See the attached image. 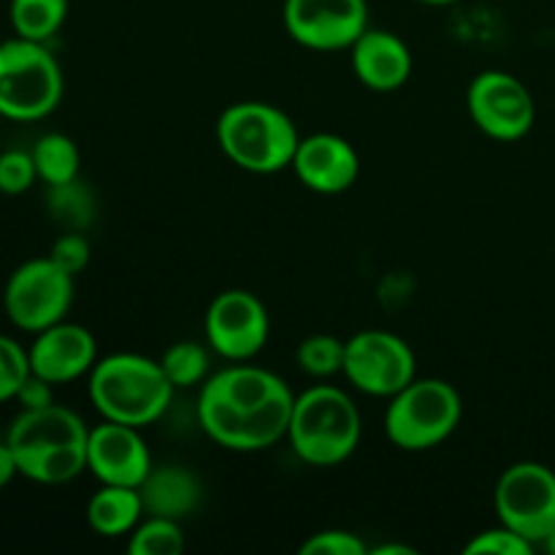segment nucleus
Wrapping results in <instances>:
<instances>
[{"instance_id": "nucleus-1", "label": "nucleus", "mask_w": 555, "mask_h": 555, "mask_svg": "<svg viewBox=\"0 0 555 555\" xmlns=\"http://www.w3.org/2000/svg\"><path fill=\"white\" fill-rule=\"evenodd\" d=\"M296 393L282 377L249 361L211 374L198 393L206 437L233 453H260L287 439Z\"/></svg>"}, {"instance_id": "nucleus-2", "label": "nucleus", "mask_w": 555, "mask_h": 555, "mask_svg": "<svg viewBox=\"0 0 555 555\" xmlns=\"http://www.w3.org/2000/svg\"><path fill=\"white\" fill-rule=\"evenodd\" d=\"M87 439L90 428L63 404L22 410L5 434L20 477L38 486L76 480L87 469Z\"/></svg>"}, {"instance_id": "nucleus-3", "label": "nucleus", "mask_w": 555, "mask_h": 555, "mask_svg": "<svg viewBox=\"0 0 555 555\" xmlns=\"http://www.w3.org/2000/svg\"><path fill=\"white\" fill-rule=\"evenodd\" d=\"M87 377V390L98 415L135 428L160 421L177 393L160 361L139 352H112L98 358Z\"/></svg>"}, {"instance_id": "nucleus-4", "label": "nucleus", "mask_w": 555, "mask_h": 555, "mask_svg": "<svg viewBox=\"0 0 555 555\" xmlns=\"http://www.w3.org/2000/svg\"><path fill=\"white\" fill-rule=\"evenodd\" d=\"M287 442L309 466L345 464L361 444V412L336 385H314L293 401Z\"/></svg>"}, {"instance_id": "nucleus-5", "label": "nucleus", "mask_w": 555, "mask_h": 555, "mask_svg": "<svg viewBox=\"0 0 555 555\" xmlns=\"http://www.w3.org/2000/svg\"><path fill=\"white\" fill-rule=\"evenodd\" d=\"M296 122L266 101H238L217 119V144L236 168L258 177L293 166L298 150Z\"/></svg>"}, {"instance_id": "nucleus-6", "label": "nucleus", "mask_w": 555, "mask_h": 555, "mask_svg": "<svg viewBox=\"0 0 555 555\" xmlns=\"http://www.w3.org/2000/svg\"><path fill=\"white\" fill-rule=\"evenodd\" d=\"M63 68L49 43L14 36L0 43V117L38 122L60 106Z\"/></svg>"}, {"instance_id": "nucleus-7", "label": "nucleus", "mask_w": 555, "mask_h": 555, "mask_svg": "<svg viewBox=\"0 0 555 555\" xmlns=\"http://www.w3.org/2000/svg\"><path fill=\"white\" fill-rule=\"evenodd\" d=\"M461 415L464 404L453 385L437 377H415L406 388L390 396L385 410V434L399 450L423 453L453 437Z\"/></svg>"}, {"instance_id": "nucleus-8", "label": "nucleus", "mask_w": 555, "mask_h": 555, "mask_svg": "<svg viewBox=\"0 0 555 555\" xmlns=\"http://www.w3.org/2000/svg\"><path fill=\"white\" fill-rule=\"evenodd\" d=\"M74 307V274L60 269L52 258L25 260L11 271L3 291V309L11 323L25 334L38 331L68 318Z\"/></svg>"}, {"instance_id": "nucleus-9", "label": "nucleus", "mask_w": 555, "mask_h": 555, "mask_svg": "<svg viewBox=\"0 0 555 555\" xmlns=\"http://www.w3.org/2000/svg\"><path fill=\"white\" fill-rule=\"evenodd\" d=\"M499 524L540 547L555 529V472L537 461H518L502 472L493 491Z\"/></svg>"}, {"instance_id": "nucleus-10", "label": "nucleus", "mask_w": 555, "mask_h": 555, "mask_svg": "<svg viewBox=\"0 0 555 555\" xmlns=\"http://www.w3.org/2000/svg\"><path fill=\"white\" fill-rule=\"evenodd\" d=\"M341 374L361 393L390 399L417 377V361L399 334L369 328L347 339Z\"/></svg>"}, {"instance_id": "nucleus-11", "label": "nucleus", "mask_w": 555, "mask_h": 555, "mask_svg": "<svg viewBox=\"0 0 555 555\" xmlns=\"http://www.w3.org/2000/svg\"><path fill=\"white\" fill-rule=\"evenodd\" d=\"M469 117L488 139L518 141L534 128L537 103L529 87L507 70H482L466 90Z\"/></svg>"}, {"instance_id": "nucleus-12", "label": "nucleus", "mask_w": 555, "mask_h": 555, "mask_svg": "<svg viewBox=\"0 0 555 555\" xmlns=\"http://www.w3.org/2000/svg\"><path fill=\"white\" fill-rule=\"evenodd\" d=\"M287 36L312 52L350 49L369 27L366 0H285Z\"/></svg>"}, {"instance_id": "nucleus-13", "label": "nucleus", "mask_w": 555, "mask_h": 555, "mask_svg": "<svg viewBox=\"0 0 555 555\" xmlns=\"http://www.w3.org/2000/svg\"><path fill=\"white\" fill-rule=\"evenodd\" d=\"M269 312L263 301L249 291L233 287V291L220 293L206 309V341L225 361H253L269 341Z\"/></svg>"}, {"instance_id": "nucleus-14", "label": "nucleus", "mask_w": 555, "mask_h": 555, "mask_svg": "<svg viewBox=\"0 0 555 555\" xmlns=\"http://www.w3.org/2000/svg\"><path fill=\"white\" fill-rule=\"evenodd\" d=\"M87 472L101 486L139 488L152 472V455L141 437V428L112 421L90 428Z\"/></svg>"}, {"instance_id": "nucleus-15", "label": "nucleus", "mask_w": 555, "mask_h": 555, "mask_svg": "<svg viewBox=\"0 0 555 555\" xmlns=\"http://www.w3.org/2000/svg\"><path fill=\"white\" fill-rule=\"evenodd\" d=\"M27 358L33 374L52 385H68L92 372L98 363V341L85 325L60 320L38 331L27 347Z\"/></svg>"}, {"instance_id": "nucleus-16", "label": "nucleus", "mask_w": 555, "mask_h": 555, "mask_svg": "<svg viewBox=\"0 0 555 555\" xmlns=\"http://www.w3.org/2000/svg\"><path fill=\"white\" fill-rule=\"evenodd\" d=\"M293 173L307 190L318 195H341L356 184L361 157L356 146L336 133H312L298 141Z\"/></svg>"}, {"instance_id": "nucleus-17", "label": "nucleus", "mask_w": 555, "mask_h": 555, "mask_svg": "<svg viewBox=\"0 0 555 555\" xmlns=\"http://www.w3.org/2000/svg\"><path fill=\"white\" fill-rule=\"evenodd\" d=\"M350 54L356 79L374 92L401 90L415 65L404 38L379 27H366V33L350 47Z\"/></svg>"}, {"instance_id": "nucleus-18", "label": "nucleus", "mask_w": 555, "mask_h": 555, "mask_svg": "<svg viewBox=\"0 0 555 555\" xmlns=\"http://www.w3.org/2000/svg\"><path fill=\"white\" fill-rule=\"evenodd\" d=\"M139 493L146 515L171 518L182 524L188 515H193L198 509L201 496H204V486H201L198 475L190 472L188 466L166 464L152 466L146 480L139 486Z\"/></svg>"}, {"instance_id": "nucleus-19", "label": "nucleus", "mask_w": 555, "mask_h": 555, "mask_svg": "<svg viewBox=\"0 0 555 555\" xmlns=\"http://www.w3.org/2000/svg\"><path fill=\"white\" fill-rule=\"evenodd\" d=\"M144 502H141L139 488L125 486H101V491L92 493L87 502V524L98 537H125L141 524Z\"/></svg>"}, {"instance_id": "nucleus-20", "label": "nucleus", "mask_w": 555, "mask_h": 555, "mask_svg": "<svg viewBox=\"0 0 555 555\" xmlns=\"http://www.w3.org/2000/svg\"><path fill=\"white\" fill-rule=\"evenodd\" d=\"M33 160H36L38 179L47 188L52 184H65L79 179L81 168V152L76 141L65 133H43L41 139L33 144Z\"/></svg>"}, {"instance_id": "nucleus-21", "label": "nucleus", "mask_w": 555, "mask_h": 555, "mask_svg": "<svg viewBox=\"0 0 555 555\" xmlns=\"http://www.w3.org/2000/svg\"><path fill=\"white\" fill-rule=\"evenodd\" d=\"M9 20L14 36L49 43L68 20V0H11Z\"/></svg>"}, {"instance_id": "nucleus-22", "label": "nucleus", "mask_w": 555, "mask_h": 555, "mask_svg": "<svg viewBox=\"0 0 555 555\" xmlns=\"http://www.w3.org/2000/svg\"><path fill=\"white\" fill-rule=\"evenodd\" d=\"M157 361L177 390L195 388V385H204L209 379V350L198 341H177Z\"/></svg>"}, {"instance_id": "nucleus-23", "label": "nucleus", "mask_w": 555, "mask_h": 555, "mask_svg": "<svg viewBox=\"0 0 555 555\" xmlns=\"http://www.w3.org/2000/svg\"><path fill=\"white\" fill-rule=\"evenodd\" d=\"M49 215L65 225V231H85L90 225L92 215H95V201H92L87 184L79 179L65 184H52L47 193Z\"/></svg>"}, {"instance_id": "nucleus-24", "label": "nucleus", "mask_w": 555, "mask_h": 555, "mask_svg": "<svg viewBox=\"0 0 555 555\" xmlns=\"http://www.w3.org/2000/svg\"><path fill=\"white\" fill-rule=\"evenodd\" d=\"M184 551V531L179 520L150 515L130 531V555H179Z\"/></svg>"}, {"instance_id": "nucleus-25", "label": "nucleus", "mask_w": 555, "mask_h": 555, "mask_svg": "<svg viewBox=\"0 0 555 555\" xmlns=\"http://www.w3.org/2000/svg\"><path fill=\"white\" fill-rule=\"evenodd\" d=\"M345 347L347 341H341L334 334L307 336L296 352L298 369L314 379H328L334 374H341V369H345Z\"/></svg>"}, {"instance_id": "nucleus-26", "label": "nucleus", "mask_w": 555, "mask_h": 555, "mask_svg": "<svg viewBox=\"0 0 555 555\" xmlns=\"http://www.w3.org/2000/svg\"><path fill=\"white\" fill-rule=\"evenodd\" d=\"M27 377H30L27 347H22L11 336L0 334V404L14 401Z\"/></svg>"}, {"instance_id": "nucleus-27", "label": "nucleus", "mask_w": 555, "mask_h": 555, "mask_svg": "<svg viewBox=\"0 0 555 555\" xmlns=\"http://www.w3.org/2000/svg\"><path fill=\"white\" fill-rule=\"evenodd\" d=\"M38 182L36 160L33 152L5 150L0 152V193L3 195H25Z\"/></svg>"}, {"instance_id": "nucleus-28", "label": "nucleus", "mask_w": 555, "mask_h": 555, "mask_svg": "<svg viewBox=\"0 0 555 555\" xmlns=\"http://www.w3.org/2000/svg\"><path fill=\"white\" fill-rule=\"evenodd\" d=\"M537 545H531L518 531L499 524L496 529H486L464 547V555H531Z\"/></svg>"}, {"instance_id": "nucleus-29", "label": "nucleus", "mask_w": 555, "mask_h": 555, "mask_svg": "<svg viewBox=\"0 0 555 555\" xmlns=\"http://www.w3.org/2000/svg\"><path fill=\"white\" fill-rule=\"evenodd\" d=\"M301 555H366L369 545L352 531L341 529H325L318 534L309 537L307 542H301L298 547Z\"/></svg>"}, {"instance_id": "nucleus-30", "label": "nucleus", "mask_w": 555, "mask_h": 555, "mask_svg": "<svg viewBox=\"0 0 555 555\" xmlns=\"http://www.w3.org/2000/svg\"><path fill=\"white\" fill-rule=\"evenodd\" d=\"M49 258L65 269L68 274H81L90 263V242L81 231H65L54 238L52 249H49Z\"/></svg>"}, {"instance_id": "nucleus-31", "label": "nucleus", "mask_w": 555, "mask_h": 555, "mask_svg": "<svg viewBox=\"0 0 555 555\" xmlns=\"http://www.w3.org/2000/svg\"><path fill=\"white\" fill-rule=\"evenodd\" d=\"M14 401H20L22 410H41V406L54 404V385L30 372V377L22 383L20 393H16Z\"/></svg>"}, {"instance_id": "nucleus-32", "label": "nucleus", "mask_w": 555, "mask_h": 555, "mask_svg": "<svg viewBox=\"0 0 555 555\" xmlns=\"http://www.w3.org/2000/svg\"><path fill=\"white\" fill-rule=\"evenodd\" d=\"M16 475H20V469H16L14 453H11V448L5 439H0V491H3V488L9 486Z\"/></svg>"}, {"instance_id": "nucleus-33", "label": "nucleus", "mask_w": 555, "mask_h": 555, "mask_svg": "<svg viewBox=\"0 0 555 555\" xmlns=\"http://www.w3.org/2000/svg\"><path fill=\"white\" fill-rule=\"evenodd\" d=\"M374 555H415V547L410 545H379L372 551Z\"/></svg>"}, {"instance_id": "nucleus-34", "label": "nucleus", "mask_w": 555, "mask_h": 555, "mask_svg": "<svg viewBox=\"0 0 555 555\" xmlns=\"http://www.w3.org/2000/svg\"><path fill=\"white\" fill-rule=\"evenodd\" d=\"M542 551H545V553H551V555H555V529L551 531V534H547L545 537V540H542Z\"/></svg>"}, {"instance_id": "nucleus-35", "label": "nucleus", "mask_w": 555, "mask_h": 555, "mask_svg": "<svg viewBox=\"0 0 555 555\" xmlns=\"http://www.w3.org/2000/svg\"><path fill=\"white\" fill-rule=\"evenodd\" d=\"M417 3H426V5H453L459 0H417Z\"/></svg>"}]
</instances>
